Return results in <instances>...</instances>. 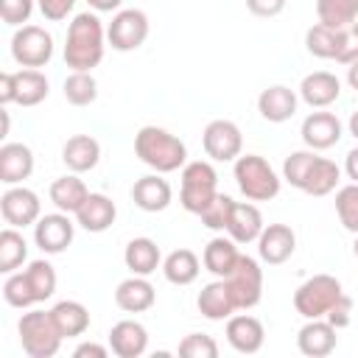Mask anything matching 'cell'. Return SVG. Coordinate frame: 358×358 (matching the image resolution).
<instances>
[{"label": "cell", "mask_w": 358, "mask_h": 358, "mask_svg": "<svg viewBox=\"0 0 358 358\" xmlns=\"http://www.w3.org/2000/svg\"><path fill=\"white\" fill-rule=\"evenodd\" d=\"M106 50V28L98 20V11H81L67 25L64 36V64L73 70H90L101 64Z\"/></svg>", "instance_id": "obj_1"}, {"label": "cell", "mask_w": 358, "mask_h": 358, "mask_svg": "<svg viewBox=\"0 0 358 358\" xmlns=\"http://www.w3.org/2000/svg\"><path fill=\"white\" fill-rule=\"evenodd\" d=\"M134 154L157 173H173L187 165V145L162 126H143L134 134Z\"/></svg>", "instance_id": "obj_2"}, {"label": "cell", "mask_w": 358, "mask_h": 358, "mask_svg": "<svg viewBox=\"0 0 358 358\" xmlns=\"http://www.w3.org/2000/svg\"><path fill=\"white\" fill-rule=\"evenodd\" d=\"M232 176H235L238 190L249 201H268V199H274L280 193V185H282L277 171L260 154H241L235 159Z\"/></svg>", "instance_id": "obj_3"}, {"label": "cell", "mask_w": 358, "mask_h": 358, "mask_svg": "<svg viewBox=\"0 0 358 358\" xmlns=\"http://www.w3.org/2000/svg\"><path fill=\"white\" fill-rule=\"evenodd\" d=\"M17 333H20V344L25 350V355H31V358H53L64 341L50 310H39V308L20 316Z\"/></svg>", "instance_id": "obj_4"}, {"label": "cell", "mask_w": 358, "mask_h": 358, "mask_svg": "<svg viewBox=\"0 0 358 358\" xmlns=\"http://www.w3.org/2000/svg\"><path fill=\"white\" fill-rule=\"evenodd\" d=\"M218 193V173L207 159H193L182 168V190L179 201L187 213L199 215Z\"/></svg>", "instance_id": "obj_5"}, {"label": "cell", "mask_w": 358, "mask_h": 358, "mask_svg": "<svg viewBox=\"0 0 358 358\" xmlns=\"http://www.w3.org/2000/svg\"><path fill=\"white\" fill-rule=\"evenodd\" d=\"M341 294V282L333 274H313L294 291V308L305 319H324Z\"/></svg>", "instance_id": "obj_6"}, {"label": "cell", "mask_w": 358, "mask_h": 358, "mask_svg": "<svg viewBox=\"0 0 358 358\" xmlns=\"http://www.w3.org/2000/svg\"><path fill=\"white\" fill-rule=\"evenodd\" d=\"M11 56L20 67H45L53 59V36L42 25H20L11 36Z\"/></svg>", "instance_id": "obj_7"}, {"label": "cell", "mask_w": 358, "mask_h": 358, "mask_svg": "<svg viewBox=\"0 0 358 358\" xmlns=\"http://www.w3.org/2000/svg\"><path fill=\"white\" fill-rule=\"evenodd\" d=\"M224 280L229 285V294H232L238 310H249L263 299V268L255 257L241 255L235 268Z\"/></svg>", "instance_id": "obj_8"}, {"label": "cell", "mask_w": 358, "mask_h": 358, "mask_svg": "<svg viewBox=\"0 0 358 358\" xmlns=\"http://www.w3.org/2000/svg\"><path fill=\"white\" fill-rule=\"evenodd\" d=\"M148 17L140 8H120L115 11L112 22L106 25V42L112 45V50L129 53L137 50L145 39H148Z\"/></svg>", "instance_id": "obj_9"}, {"label": "cell", "mask_w": 358, "mask_h": 358, "mask_svg": "<svg viewBox=\"0 0 358 358\" xmlns=\"http://www.w3.org/2000/svg\"><path fill=\"white\" fill-rule=\"evenodd\" d=\"M201 145H204V154L210 159H215V162H235L241 157V148H243V134H241L238 123H232L227 117H218V120H210L204 126Z\"/></svg>", "instance_id": "obj_10"}, {"label": "cell", "mask_w": 358, "mask_h": 358, "mask_svg": "<svg viewBox=\"0 0 358 358\" xmlns=\"http://www.w3.org/2000/svg\"><path fill=\"white\" fill-rule=\"evenodd\" d=\"M0 213H3V221L8 227L25 229V227H34L42 218V201H39V196L31 187L11 185L0 196Z\"/></svg>", "instance_id": "obj_11"}, {"label": "cell", "mask_w": 358, "mask_h": 358, "mask_svg": "<svg viewBox=\"0 0 358 358\" xmlns=\"http://www.w3.org/2000/svg\"><path fill=\"white\" fill-rule=\"evenodd\" d=\"M76 235V224L70 221V213H48L34 224V243L45 255H62Z\"/></svg>", "instance_id": "obj_12"}, {"label": "cell", "mask_w": 358, "mask_h": 358, "mask_svg": "<svg viewBox=\"0 0 358 358\" xmlns=\"http://www.w3.org/2000/svg\"><path fill=\"white\" fill-rule=\"evenodd\" d=\"M296 252V232L288 224H268L257 238V255L268 266L285 263Z\"/></svg>", "instance_id": "obj_13"}, {"label": "cell", "mask_w": 358, "mask_h": 358, "mask_svg": "<svg viewBox=\"0 0 358 358\" xmlns=\"http://www.w3.org/2000/svg\"><path fill=\"white\" fill-rule=\"evenodd\" d=\"M227 341L232 350L243 352V355H255L260 352L263 341H266V330L263 322L257 316L249 313H235L227 319Z\"/></svg>", "instance_id": "obj_14"}, {"label": "cell", "mask_w": 358, "mask_h": 358, "mask_svg": "<svg viewBox=\"0 0 358 358\" xmlns=\"http://www.w3.org/2000/svg\"><path fill=\"white\" fill-rule=\"evenodd\" d=\"M338 330L327 319H308L296 333V347L308 358H324L338 344Z\"/></svg>", "instance_id": "obj_15"}, {"label": "cell", "mask_w": 358, "mask_h": 358, "mask_svg": "<svg viewBox=\"0 0 358 358\" xmlns=\"http://www.w3.org/2000/svg\"><path fill=\"white\" fill-rule=\"evenodd\" d=\"M302 140L308 148L313 151H324V148H333L338 140H341V120L333 115V112H310L305 120H302Z\"/></svg>", "instance_id": "obj_16"}, {"label": "cell", "mask_w": 358, "mask_h": 358, "mask_svg": "<svg viewBox=\"0 0 358 358\" xmlns=\"http://www.w3.org/2000/svg\"><path fill=\"white\" fill-rule=\"evenodd\" d=\"M173 199V190L168 185V179H162V173H148L140 176L131 185V201L143 210V213H162Z\"/></svg>", "instance_id": "obj_17"}, {"label": "cell", "mask_w": 358, "mask_h": 358, "mask_svg": "<svg viewBox=\"0 0 358 358\" xmlns=\"http://www.w3.org/2000/svg\"><path fill=\"white\" fill-rule=\"evenodd\" d=\"M341 95V81L327 73V70H316L308 73L299 84V98L310 106V109H327L330 103H336Z\"/></svg>", "instance_id": "obj_18"}, {"label": "cell", "mask_w": 358, "mask_h": 358, "mask_svg": "<svg viewBox=\"0 0 358 358\" xmlns=\"http://www.w3.org/2000/svg\"><path fill=\"white\" fill-rule=\"evenodd\" d=\"M34 173V151L25 143H3L0 145V182L22 185Z\"/></svg>", "instance_id": "obj_19"}, {"label": "cell", "mask_w": 358, "mask_h": 358, "mask_svg": "<svg viewBox=\"0 0 358 358\" xmlns=\"http://www.w3.org/2000/svg\"><path fill=\"white\" fill-rule=\"evenodd\" d=\"M154 302H157V291L148 282V277L131 274V277L120 280L115 288V305L126 313H143V310L154 308Z\"/></svg>", "instance_id": "obj_20"}, {"label": "cell", "mask_w": 358, "mask_h": 358, "mask_svg": "<svg viewBox=\"0 0 358 358\" xmlns=\"http://www.w3.org/2000/svg\"><path fill=\"white\" fill-rule=\"evenodd\" d=\"M109 347L117 358H140L148 350V330L134 319H120L109 330Z\"/></svg>", "instance_id": "obj_21"}, {"label": "cell", "mask_w": 358, "mask_h": 358, "mask_svg": "<svg viewBox=\"0 0 358 358\" xmlns=\"http://www.w3.org/2000/svg\"><path fill=\"white\" fill-rule=\"evenodd\" d=\"M196 305H199V313H201L204 319H210V322H224V319H229V316L238 310V308H235V299H232V294H229V285H227L224 277H215L213 282H207V285L199 291Z\"/></svg>", "instance_id": "obj_22"}, {"label": "cell", "mask_w": 358, "mask_h": 358, "mask_svg": "<svg viewBox=\"0 0 358 358\" xmlns=\"http://www.w3.org/2000/svg\"><path fill=\"white\" fill-rule=\"evenodd\" d=\"M257 112L263 120L268 123H285L294 117L296 112V92L285 84H274V87H266L260 95H257Z\"/></svg>", "instance_id": "obj_23"}, {"label": "cell", "mask_w": 358, "mask_h": 358, "mask_svg": "<svg viewBox=\"0 0 358 358\" xmlns=\"http://www.w3.org/2000/svg\"><path fill=\"white\" fill-rule=\"evenodd\" d=\"M117 218V207L106 193H90L76 213V224L87 232H106Z\"/></svg>", "instance_id": "obj_24"}, {"label": "cell", "mask_w": 358, "mask_h": 358, "mask_svg": "<svg viewBox=\"0 0 358 358\" xmlns=\"http://www.w3.org/2000/svg\"><path fill=\"white\" fill-rule=\"evenodd\" d=\"M101 159V143L92 134H73L62 145V162L73 173H87Z\"/></svg>", "instance_id": "obj_25"}, {"label": "cell", "mask_w": 358, "mask_h": 358, "mask_svg": "<svg viewBox=\"0 0 358 358\" xmlns=\"http://www.w3.org/2000/svg\"><path fill=\"white\" fill-rule=\"evenodd\" d=\"M263 215L260 210L252 204V201H235L232 207V215H229V224H227V232L235 243L246 246V243H257L260 232H263Z\"/></svg>", "instance_id": "obj_26"}, {"label": "cell", "mask_w": 358, "mask_h": 358, "mask_svg": "<svg viewBox=\"0 0 358 358\" xmlns=\"http://www.w3.org/2000/svg\"><path fill=\"white\" fill-rule=\"evenodd\" d=\"M123 263L131 274L148 277L162 266V252H159L157 241H151V238H131L123 249Z\"/></svg>", "instance_id": "obj_27"}, {"label": "cell", "mask_w": 358, "mask_h": 358, "mask_svg": "<svg viewBox=\"0 0 358 358\" xmlns=\"http://www.w3.org/2000/svg\"><path fill=\"white\" fill-rule=\"evenodd\" d=\"M48 196H50V201L56 204V210L76 215V213H78V207L87 201L90 190H87L84 179H78V173H67V176H59V179H53V182H50Z\"/></svg>", "instance_id": "obj_28"}, {"label": "cell", "mask_w": 358, "mask_h": 358, "mask_svg": "<svg viewBox=\"0 0 358 358\" xmlns=\"http://www.w3.org/2000/svg\"><path fill=\"white\" fill-rule=\"evenodd\" d=\"M238 257H241V252H238V243H235L232 238H224V235H218V238H213V241L204 246L201 263H204V268H207L213 277H227V274L235 268Z\"/></svg>", "instance_id": "obj_29"}, {"label": "cell", "mask_w": 358, "mask_h": 358, "mask_svg": "<svg viewBox=\"0 0 358 358\" xmlns=\"http://www.w3.org/2000/svg\"><path fill=\"white\" fill-rule=\"evenodd\" d=\"M50 316L59 327V333L64 338H76V336H84L87 327H90V310L87 305L76 302V299H62L50 308Z\"/></svg>", "instance_id": "obj_30"}, {"label": "cell", "mask_w": 358, "mask_h": 358, "mask_svg": "<svg viewBox=\"0 0 358 358\" xmlns=\"http://www.w3.org/2000/svg\"><path fill=\"white\" fill-rule=\"evenodd\" d=\"M199 271H201V263H199L196 252H190V249H173L162 260V274L173 285H190V282H196Z\"/></svg>", "instance_id": "obj_31"}, {"label": "cell", "mask_w": 358, "mask_h": 358, "mask_svg": "<svg viewBox=\"0 0 358 358\" xmlns=\"http://www.w3.org/2000/svg\"><path fill=\"white\" fill-rule=\"evenodd\" d=\"M14 81H17V98H14V103H20V106H36L50 92V84H48L45 73H39L36 67L17 70L14 73Z\"/></svg>", "instance_id": "obj_32"}, {"label": "cell", "mask_w": 358, "mask_h": 358, "mask_svg": "<svg viewBox=\"0 0 358 358\" xmlns=\"http://www.w3.org/2000/svg\"><path fill=\"white\" fill-rule=\"evenodd\" d=\"M338 179H341V168L333 159H327V157H316V162L310 165L305 182H302V193H308V196H327V193L336 190Z\"/></svg>", "instance_id": "obj_33"}, {"label": "cell", "mask_w": 358, "mask_h": 358, "mask_svg": "<svg viewBox=\"0 0 358 358\" xmlns=\"http://www.w3.org/2000/svg\"><path fill=\"white\" fill-rule=\"evenodd\" d=\"M305 48L316 59H336L338 48H341V28H330L322 22L310 25L305 34Z\"/></svg>", "instance_id": "obj_34"}, {"label": "cell", "mask_w": 358, "mask_h": 358, "mask_svg": "<svg viewBox=\"0 0 358 358\" xmlns=\"http://www.w3.org/2000/svg\"><path fill=\"white\" fill-rule=\"evenodd\" d=\"M25 260H28V241L22 238V232H17V227H6L0 232V271L11 274Z\"/></svg>", "instance_id": "obj_35"}, {"label": "cell", "mask_w": 358, "mask_h": 358, "mask_svg": "<svg viewBox=\"0 0 358 358\" xmlns=\"http://www.w3.org/2000/svg\"><path fill=\"white\" fill-rule=\"evenodd\" d=\"M22 277L31 288L34 302H45L56 294V268L48 260H31L28 268H22Z\"/></svg>", "instance_id": "obj_36"}, {"label": "cell", "mask_w": 358, "mask_h": 358, "mask_svg": "<svg viewBox=\"0 0 358 358\" xmlns=\"http://www.w3.org/2000/svg\"><path fill=\"white\" fill-rule=\"evenodd\" d=\"M64 101L73 106H90L98 98V81L90 70H73L64 78Z\"/></svg>", "instance_id": "obj_37"}, {"label": "cell", "mask_w": 358, "mask_h": 358, "mask_svg": "<svg viewBox=\"0 0 358 358\" xmlns=\"http://www.w3.org/2000/svg\"><path fill=\"white\" fill-rule=\"evenodd\" d=\"M316 17L322 25L347 28L358 20V0H316Z\"/></svg>", "instance_id": "obj_38"}, {"label": "cell", "mask_w": 358, "mask_h": 358, "mask_svg": "<svg viewBox=\"0 0 358 358\" xmlns=\"http://www.w3.org/2000/svg\"><path fill=\"white\" fill-rule=\"evenodd\" d=\"M336 215L341 221V227L352 235H358V185L350 182L344 187H338L336 193Z\"/></svg>", "instance_id": "obj_39"}, {"label": "cell", "mask_w": 358, "mask_h": 358, "mask_svg": "<svg viewBox=\"0 0 358 358\" xmlns=\"http://www.w3.org/2000/svg\"><path fill=\"white\" fill-rule=\"evenodd\" d=\"M316 157H319V154H316L313 148L291 151V154L285 157V162H282V179H285L291 187H299V190H302V182H305L310 165L316 162Z\"/></svg>", "instance_id": "obj_40"}, {"label": "cell", "mask_w": 358, "mask_h": 358, "mask_svg": "<svg viewBox=\"0 0 358 358\" xmlns=\"http://www.w3.org/2000/svg\"><path fill=\"white\" fill-rule=\"evenodd\" d=\"M232 207H235V199H232V196H227V193H215V199L199 213V218H201V224H204L207 229L221 232V229H227V224H229Z\"/></svg>", "instance_id": "obj_41"}, {"label": "cell", "mask_w": 358, "mask_h": 358, "mask_svg": "<svg viewBox=\"0 0 358 358\" xmlns=\"http://www.w3.org/2000/svg\"><path fill=\"white\" fill-rule=\"evenodd\" d=\"M3 299H6L11 308H20V310L36 305L34 296H31V288H28V282H25V277H22V271H11V274L6 277V282H3Z\"/></svg>", "instance_id": "obj_42"}, {"label": "cell", "mask_w": 358, "mask_h": 358, "mask_svg": "<svg viewBox=\"0 0 358 358\" xmlns=\"http://www.w3.org/2000/svg\"><path fill=\"white\" fill-rule=\"evenodd\" d=\"M176 352L185 355V358H218V344L207 333H187L179 341V350Z\"/></svg>", "instance_id": "obj_43"}, {"label": "cell", "mask_w": 358, "mask_h": 358, "mask_svg": "<svg viewBox=\"0 0 358 358\" xmlns=\"http://www.w3.org/2000/svg\"><path fill=\"white\" fill-rule=\"evenodd\" d=\"M34 14V0H0V17L6 25L20 28Z\"/></svg>", "instance_id": "obj_44"}, {"label": "cell", "mask_w": 358, "mask_h": 358, "mask_svg": "<svg viewBox=\"0 0 358 358\" xmlns=\"http://www.w3.org/2000/svg\"><path fill=\"white\" fill-rule=\"evenodd\" d=\"M355 59H358V22L341 28V48H338L336 62L338 64H352Z\"/></svg>", "instance_id": "obj_45"}, {"label": "cell", "mask_w": 358, "mask_h": 358, "mask_svg": "<svg viewBox=\"0 0 358 358\" xmlns=\"http://www.w3.org/2000/svg\"><path fill=\"white\" fill-rule=\"evenodd\" d=\"M336 330H341V327H347L350 322H352V299L347 296V294H341L338 299H336V305L327 310V316H324Z\"/></svg>", "instance_id": "obj_46"}, {"label": "cell", "mask_w": 358, "mask_h": 358, "mask_svg": "<svg viewBox=\"0 0 358 358\" xmlns=\"http://www.w3.org/2000/svg\"><path fill=\"white\" fill-rule=\"evenodd\" d=\"M36 6H39V11H42L45 20L59 22V20H64L76 8V0H36Z\"/></svg>", "instance_id": "obj_47"}, {"label": "cell", "mask_w": 358, "mask_h": 358, "mask_svg": "<svg viewBox=\"0 0 358 358\" xmlns=\"http://www.w3.org/2000/svg\"><path fill=\"white\" fill-rule=\"evenodd\" d=\"M288 0H246V8L255 17H277Z\"/></svg>", "instance_id": "obj_48"}, {"label": "cell", "mask_w": 358, "mask_h": 358, "mask_svg": "<svg viewBox=\"0 0 358 358\" xmlns=\"http://www.w3.org/2000/svg\"><path fill=\"white\" fill-rule=\"evenodd\" d=\"M112 347H103L98 341H81L76 350H73V358H106Z\"/></svg>", "instance_id": "obj_49"}, {"label": "cell", "mask_w": 358, "mask_h": 358, "mask_svg": "<svg viewBox=\"0 0 358 358\" xmlns=\"http://www.w3.org/2000/svg\"><path fill=\"white\" fill-rule=\"evenodd\" d=\"M17 98V81H14V73H0V103H14Z\"/></svg>", "instance_id": "obj_50"}, {"label": "cell", "mask_w": 358, "mask_h": 358, "mask_svg": "<svg viewBox=\"0 0 358 358\" xmlns=\"http://www.w3.org/2000/svg\"><path fill=\"white\" fill-rule=\"evenodd\" d=\"M87 6L98 14H103V11H120L123 0H87Z\"/></svg>", "instance_id": "obj_51"}, {"label": "cell", "mask_w": 358, "mask_h": 358, "mask_svg": "<svg viewBox=\"0 0 358 358\" xmlns=\"http://www.w3.org/2000/svg\"><path fill=\"white\" fill-rule=\"evenodd\" d=\"M344 171H347V176L358 185V148H352V151L347 154V159H344Z\"/></svg>", "instance_id": "obj_52"}, {"label": "cell", "mask_w": 358, "mask_h": 358, "mask_svg": "<svg viewBox=\"0 0 358 358\" xmlns=\"http://www.w3.org/2000/svg\"><path fill=\"white\" fill-rule=\"evenodd\" d=\"M347 84L358 92V59H355L352 64H347Z\"/></svg>", "instance_id": "obj_53"}, {"label": "cell", "mask_w": 358, "mask_h": 358, "mask_svg": "<svg viewBox=\"0 0 358 358\" xmlns=\"http://www.w3.org/2000/svg\"><path fill=\"white\" fill-rule=\"evenodd\" d=\"M347 129H350V134H352V137L358 140V109H355V112L350 115V123H347Z\"/></svg>", "instance_id": "obj_54"}, {"label": "cell", "mask_w": 358, "mask_h": 358, "mask_svg": "<svg viewBox=\"0 0 358 358\" xmlns=\"http://www.w3.org/2000/svg\"><path fill=\"white\" fill-rule=\"evenodd\" d=\"M352 255L358 257V235H355V243H352Z\"/></svg>", "instance_id": "obj_55"}]
</instances>
